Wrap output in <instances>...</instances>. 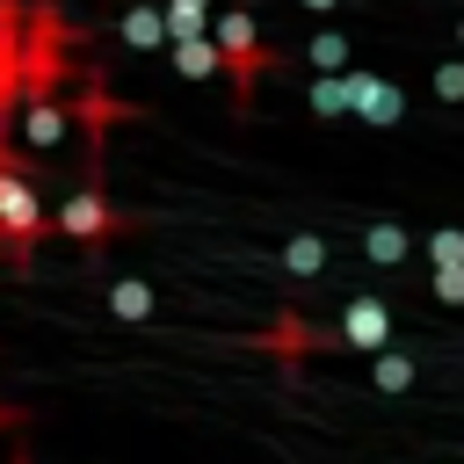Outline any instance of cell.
Masks as SVG:
<instances>
[{
  "instance_id": "obj_17",
  "label": "cell",
  "mask_w": 464,
  "mask_h": 464,
  "mask_svg": "<svg viewBox=\"0 0 464 464\" xmlns=\"http://www.w3.org/2000/svg\"><path fill=\"white\" fill-rule=\"evenodd\" d=\"M420 254H428V268H442V261H464V225H435V232L420 239Z\"/></svg>"
},
{
  "instance_id": "obj_16",
  "label": "cell",
  "mask_w": 464,
  "mask_h": 464,
  "mask_svg": "<svg viewBox=\"0 0 464 464\" xmlns=\"http://www.w3.org/2000/svg\"><path fill=\"white\" fill-rule=\"evenodd\" d=\"M304 58H312V72H348V58H355V51H348V36H341V29H319V36L304 44Z\"/></svg>"
},
{
  "instance_id": "obj_18",
  "label": "cell",
  "mask_w": 464,
  "mask_h": 464,
  "mask_svg": "<svg viewBox=\"0 0 464 464\" xmlns=\"http://www.w3.org/2000/svg\"><path fill=\"white\" fill-rule=\"evenodd\" d=\"M428 290H435L442 304H464V261H442V268H428Z\"/></svg>"
},
{
  "instance_id": "obj_8",
  "label": "cell",
  "mask_w": 464,
  "mask_h": 464,
  "mask_svg": "<svg viewBox=\"0 0 464 464\" xmlns=\"http://www.w3.org/2000/svg\"><path fill=\"white\" fill-rule=\"evenodd\" d=\"M116 36H123L130 51H167V44H174V29H167V0H130L123 22H116Z\"/></svg>"
},
{
  "instance_id": "obj_22",
  "label": "cell",
  "mask_w": 464,
  "mask_h": 464,
  "mask_svg": "<svg viewBox=\"0 0 464 464\" xmlns=\"http://www.w3.org/2000/svg\"><path fill=\"white\" fill-rule=\"evenodd\" d=\"M22 464H29V457H22Z\"/></svg>"
},
{
  "instance_id": "obj_10",
  "label": "cell",
  "mask_w": 464,
  "mask_h": 464,
  "mask_svg": "<svg viewBox=\"0 0 464 464\" xmlns=\"http://www.w3.org/2000/svg\"><path fill=\"white\" fill-rule=\"evenodd\" d=\"M167 51H174V72H181V80H210V72H225V44H218V29H203V36H174Z\"/></svg>"
},
{
  "instance_id": "obj_11",
  "label": "cell",
  "mask_w": 464,
  "mask_h": 464,
  "mask_svg": "<svg viewBox=\"0 0 464 464\" xmlns=\"http://www.w3.org/2000/svg\"><path fill=\"white\" fill-rule=\"evenodd\" d=\"M413 246H420V239H413L406 225H392V218L362 225V261H370V268H399V261H406Z\"/></svg>"
},
{
  "instance_id": "obj_15",
  "label": "cell",
  "mask_w": 464,
  "mask_h": 464,
  "mask_svg": "<svg viewBox=\"0 0 464 464\" xmlns=\"http://www.w3.org/2000/svg\"><path fill=\"white\" fill-rule=\"evenodd\" d=\"M370 384H377V392H406V384H413V355H406V348H377V355H370Z\"/></svg>"
},
{
  "instance_id": "obj_6",
  "label": "cell",
  "mask_w": 464,
  "mask_h": 464,
  "mask_svg": "<svg viewBox=\"0 0 464 464\" xmlns=\"http://www.w3.org/2000/svg\"><path fill=\"white\" fill-rule=\"evenodd\" d=\"M261 348H268L276 362H290V370H297V362H304L312 348H341V341H334V326H312L304 312H283V319H276V326L261 334Z\"/></svg>"
},
{
  "instance_id": "obj_5",
  "label": "cell",
  "mask_w": 464,
  "mask_h": 464,
  "mask_svg": "<svg viewBox=\"0 0 464 464\" xmlns=\"http://www.w3.org/2000/svg\"><path fill=\"white\" fill-rule=\"evenodd\" d=\"M348 87H355V123H370V130L406 123V87H399L392 72H377V65H348Z\"/></svg>"
},
{
  "instance_id": "obj_12",
  "label": "cell",
  "mask_w": 464,
  "mask_h": 464,
  "mask_svg": "<svg viewBox=\"0 0 464 464\" xmlns=\"http://www.w3.org/2000/svg\"><path fill=\"white\" fill-rule=\"evenodd\" d=\"M304 102H312V116H319V123L355 116V87H348V72H319V80L304 87Z\"/></svg>"
},
{
  "instance_id": "obj_13",
  "label": "cell",
  "mask_w": 464,
  "mask_h": 464,
  "mask_svg": "<svg viewBox=\"0 0 464 464\" xmlns=\"http://www.w3.org/2000/svg\"><path fill=\"white\" fill-rule=\"evenodd\" d=\"M326 261H334L326 232H290V239H283V268H290V276H326Z\"/></svg>"
},
{
  "instance_id": "obj_2",
  "label": "cell",
  "mask_w": 464,
  "mask_h": 464,
  "mask_svg": "<svg viewBox=\"0 0 464 464\" xmlns=\"http://www.w3.org/2000/svg\"><path fill=\"white\" fill-rule=\"evenodd\" d=\"M51 232H65V239H80V246H109V239H123L130 232V218L109 203V188H102V160H87V181L51 210Z\"/></svg>"
},
{
  "instance_id": "obj_19",
  "label": "cell",
  "mask_w": 464,
  "mask_h": 464,
  "mask_svg": "<svg viewBox=\"0 0 464 464\" xmlns=\"http://www.w3.org/2000/svg\"><path fill=\"white\" fill-rule=\"evenodd\" d=\"M435 94L442 102H464V58H442L435 65Z\"/></svg>"
},
{
  "instance_id": "obj_20",
  "label": "cell",
  "mask_w": 464,
  "mask_h": 464,
  "mask_svg": "<svg viewBox=\"0 0 464 464\" xmlns=\"http://www.w3.org/2000/svg\"><path fill=\"white\" fill-rule=\"evenodd\" d=\"M297 7H312V14H334V7H341V0H297Z\"/></svg>"
},
{
  "instance_id": "obj_14",
  "label": "cell",
  "mask_w": 464,
  "mask_h": 464,
  "mask_svg": "<svg viewBox=\"0 0 464 464\" xmlns=\"http://www.w3.org/2000/svg\"><path fill=\"white\" fill-rule=\"evenodd\" d=\"M109 312H116V319H152V283L116 276V283H109Z\"/></svg>"
},
{
  "instance_id": "obj_9",
  "label": "cell",
  "mask_w": 464,
  "mask_h": 464,
  "mask_svg": "<svg viewBox=\"0 0 464 464\" xmlns=\"http://www.w3.org/2000/svg\"><path fill=\"white\" fill-rule=\"evenodd\" d=\"M72 116L87 123V145L102 152V130H109V123H123V116H138V109H130V102H116L102 80H87V87H80V102H72Z\"/></svg>"
},
{
  "instance_id": "obj_7",
  "label": "cell",
  "mask_w": 464,
  "mask_h": 464,
  "mask_svg": "<svg viewBox=\"0 0 464 464\" xmlns=\"http://www.w3.org/2000/svg\"><path fill=\"white\" fill-rule=\"evenodd\" d=\"M14 116H22V138H29L36 152H51V145L72 130V109H65L58 94H22V109H14Z\"/></svg>"
},
{
  "instance_id": "obj_3",
  "label": "cell",
  "mask_w": 464,
  "mask_h": 464,
  "mask_svg": "<svg viewBox=\"0 0 464 464\" xmlns=\"http://www.w3.org/2000/svg\"><path fill=\"white\" fill-rule=\"evenodd\" d=\"M218 44H225V80H232V94H239V102H254L261 72L276 65V51L261 44L254 14H239V7H218Z\"/></svg>"
},
{
  "instance_id": "obj_21",
  "label": "cell",
  "mask_w": 464,
  "mask_h": 464,
  "mask_svg": "<svg viewBox=\"0 0 464 464\" xmlns=\"http://www.w3.org/2000/svg\"><path fill=\"white\" fill-rule=\"evenodd\" d=\"M457 44H464V14H457Z\"/></svg>"
},
{
  "instance_id": "obj_1",
  "label": "cell",
  "mask_w": 464,
  "mask_h": 464,
  "mask_svg": "<svg viewBox=\"0 0 464 464\" xmlns=\"http://www.w3.org/2000/svg\"><path fill=\"white\" fill-rule=\"evenodd\" d=\"M51 232V210H44V196H36V174L7 152V138H0V239H7V254L14 261H29V246Z\"/></svg>"
},
{
  "instance_id": "obj_4",
  "label": "cell",
  "mask_w": 464,
  "mask_h": 464,
  "mask_svg": "<svg viewBox=\"0 0 464 464\" xmlns=\"http://www.w3.org/2000/svg\"><path fill=\"white\" fill-rule=\"evenodd\" d=\"M392 334H399V312H392L384 290H355V297L341 304V319H334V341H341V348H362V355L392 348Z\"/></svg>"
}]
</instances>
